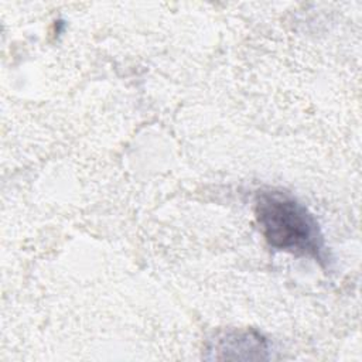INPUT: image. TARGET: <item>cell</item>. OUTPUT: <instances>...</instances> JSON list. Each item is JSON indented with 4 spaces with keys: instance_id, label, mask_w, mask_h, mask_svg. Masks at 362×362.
<instances>
[{
    "instance_id": "cell-1",
    "label": "cell",
    "mask_w": 362,
    "mask_h": 362,
    "mask_svg": "<svg viewBox=\"0 0 362 362\" xmlns=\"http://www.w3.org/2000/svg\"><path fill=\"white\" fill-rule=\"evenodd\" d=\"M255 215L263 238L273 249L324 260V238L315 218L287 192H259Z\"/></svg>"
}]
</instances>
